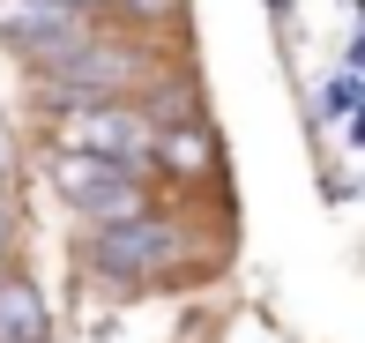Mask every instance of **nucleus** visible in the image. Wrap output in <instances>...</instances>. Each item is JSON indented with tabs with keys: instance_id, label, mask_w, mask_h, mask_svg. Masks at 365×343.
<instances>
[{
	"instance_id": "obj_3",
	"label": "nucleus",
	"mask_w": 365,
	"mask_h": 343,
	"mask_svg": "<svg viewBox=\"0 0 365 343\" xmlns=\"http://www.w3.org/2000/svg\"><path fill=\"white\" fill-rule=\"evenodd\" d=\"M0 38L45 68V60L75 53L90 38V23H82V8H68V0H0Z\"/></svg>"
},
{
	"instance_id": "obj_5",
	"label": "nucleus",
	"mask_w": 365,
	"mask_h": 343,
	"mask_svg": "<svg viewBox=\"0 0 365 343\" xmlns=\"http://www.w3.org/2000/svg\"><path fill=\"white\" fill-rule=\"evenodd\" d=\"M68 150H82V157H112V165H135V157L157 150V127L112 97V105H82V112H68Z\"/></svg>"
},
{
	"instance_id": "obj_2",
	"label": "nucleus",
	"mask_w": 365,
	"mask_h": 343,
	"mask_svg": "<svg viewBox=\"0 0 365 343\" xmlns=\"http://www.w3.org/2000/svg\"><path fill=\"white\" fill-rule=\"evenodd\" d=\"M60 194H68V209H82L90 224L142 217V179H135V165H112V157L60 150Z\"/></svg>"
},
{
	"instance_id": "obj_1",
	"label": "nucleus",
	"mask_w": 365,
	"mask_h": 343,
	"mask_svg": "<svg viewBox=\"0 0 365 343\" xmlns=\"http://www.w3.org/2000/svg\"><path fill=\"white\" fill-rule=\"evenodd\" d=\"M142 75V60L135 53H112V45H90L82 38L75 53H60V60H45V75H38V90L53 97V105H112V97H127V83Z\"/></svg>"
},
{
	"instance_id": "obj_8",
	"label": "nucleus",
	"mask_w": 365,
	"mask_h": 343,
	"mask_svg": "<svg viewBox=\"0 0 365 343\" xmlns=\"http://www.w3.org/2000/svg\"><path fill=\"white\" fill-rule=\"evenodd\" d=\"M0 247H8V217H0Z\"/></svg>"
},
{
	"instance_id": "obj_4",
	"label": "nucleus",
	"mask_w": 365,
	"mask_h": 343,
	"mask_svg": "<svg viewBox=\"0 0 365 343\" xmlns=\"http://www.w3.org/2000/svg\"><path fill=\"white\" fill-rule=\"evenodd\" d=\"M179 261V232L164 217H120V224H105L97 232V269H112V276H127V284H142V276H164Z\"/></svg>"
},
{
	"instance_id": "obj_6",
	"label": "nucleus",
	"mask_w": 365,
	"mask_h": 343,
	"mask_svg": "<svg viewBox=\"0 0 365 343\" xmlns=\"http://www.w3.org/2000/svg\"><path fill=\"white\" fill-rule=\"evenodd\" d=\"M0 343H45V306L23 276H0Z\"/></svg>"
},
{
	"instance_id": "obj_7",
	"label": "nucleus",
	"mask_w": 365,
	"mask_h": 343,
	"mask_svg": "<svg viewBox=\"0 0 365 343\" xmlns=\"http://www.w3.org/2000/svg\"><path fill=\"white\" fill-rule=\"evenodd\" d=\"M157 142H164L172 165H202V142H194V135H157Z\"/></svg>"
}]
</instances>
